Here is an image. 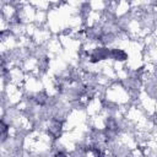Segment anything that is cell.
Returning a JSON list of instances; mask_svg holds the SVG:
<instances>
[{"label": "cell", "instance_id": "cell-1", "mask_svg": "<svg viewBox=\"0 0 157 157\" xmlns=\"http://www.w3.org/2000/svg\"><path fill=\"white\" fill-rule=\"evenodd\" d=\"M110 55H112L113 59H115V60H125V59H126V54H125V52L121 50V49H113V50L110 52Z\"/></svg>", "mask_w": 157, "mask_h": 157}]
</instances>
